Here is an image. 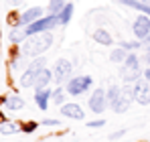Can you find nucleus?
<instances>
[{
    "label": "nucleus",
    "mask_w": 150,
    "mask_h": 142,
    "mask_svg": "<svg viewBox=\"0 0 150 142\" xmlns=\"http://www.w3.org/2000/svg\"><path fill=\"white\" fill-rule=\"evenodd\" d=\"M37 126H39L37 122H26V124L21 126V130H25V132H35V130H37Z\"/></svg>",
    "instance_id": "bb28decb"
},
{
    "label": "nucleus",
    "mask_w": 150,
    "mask_h": 142,
    "mask_svg": "<svg viewBox=\"0 0 150 142\" xmlns=\"http://www.w3.org/2000/svg\"><path fill=\"white\" fill-rule=\"evenodd\" d=\"M41 69H45V59H43V57H37V59L28 65V69L25 71V75L21 77V85H23V87H33L37 75L41 73Z\"/></svg>",
    "instance_id": "7ed1b4c3"
},
{
    "label": "nucleus",
    "mask_w": 150,
    "mask_h": 142,
    "mask_svg": "<svg viewBox=\"0 0 150 142\" xmlns=\"http://www.w3.org/2000/svg\"><path fill=\"white\" fill-rule=\"evenodd\" d=\"M49 99H51V89L49 87H45V89H35V102H37L39 110H47Z\"/></svg>",
    "instance_id": "ddd939ff"
},
{
    "label": "nucleus",
    "mask_w": 150,
    "mask_h": 142,
    "mask_svg": "<svg viewBox=\"0 0 150 142\" xmlns=\"http://www.w3.org/2000/svg\"><path fill=\"white\" fill-rule=\"evenodd\" d=\"M144 61L148 63V67H150V53H148V55H146V57H144Z\"/></svg>",
    "instance_id": "2f4dec72"
},
{
    "label": "nucleus",
    "mask_w": 150,
    "mask_h": 142,
    "mask_svg": "<svg viewBox=\"0 0 150 142\" xmlns=\"http://www.w3.org/2000/svg\"><path fill=\"white\" fill-rule=\"evenodd\" d=\"M91 87V77L89 75H79V77H73L69 79L67 83V94L69 95H79L83 92H87Z\"/></svg>",
    "instance_id": "20e7f679"
},
{
    "label": "nucleus",
    "mask_w": 150,
    "mask_h": 142,
    "mask_svg": "<svg viewBox=\"0 0 150 142\" xmlns=\"http://www.w3.org/2000/svg\"><path fill=\"white\" fill-rule=\"evenodd\" d=\"M59 23V16L57 14H49L47 18H39L35 23H30L28 26H25V35L30 37V35H39V33H49L51 28H55Z\"/></svg>",
    "instance_id": "f03ea898"
},
{
    "label": "nucleus",
    "mask_w": 150,
    "mask_h": 142,
    "mask_svg": "<svg viewBox=\"0 0 150 142\" xmlns=\"http://www.w3.org/2000/svg\"><path fill=\"white\" fill-rule=\"evenodd\" d=\"M71 16H73V4H65L63 6V10L59 12V23L61 24H67L71 21Z\"/></svg>",
    "instance_id": "6ab92c4d"
},
{
    "label": "nucleus",
    "mask_w": 150,
    "mask_h": 142,
    "mask_svg": "<svg viewBox=\"0 0 150 142\" xmlns=\"http://www.w3.org/2000/svg\"><path fill=\"white\" fill-rule=\"evenodd\" d=\"M105 108H108L105 92H103V89H96V92L91 94V97H89V110L96 112V114H101Z\"/></svg>",
    "instance_id": "6e6552de"
},
{
    "label": "nucleus",
    "mask_w": 150,
    "mask_h": 142,
    "mask_svg": "<svg viewBox=\"0 0 150 142\" xmlns=\"http://www.w3.org/2000/svg\"><path fill=\"white\" fill-rule=\"evenodd\" d=\"M120 47L126 49V51H134V49L140 47V43H136V41H130V43H128V41H122V43H120Z\"/></svg>",
    "instance_id": "a878e982"
},
{
    "label": "nucleus",
    "mask_w": 150,
    "mask_h": 142,
    "mask_svg": "<svg viewBox=\"0 0 150 142\" xmlns=\"http://www.w3.org/2000/svg\"><path fill=\"white\" fill-rule=\"evenodd\" d=\"M124 134H126V130H116V132H112L108 138H110V140H118V138H122Z\"/></svg>",
    "instance_id": "cd10ccee"
},
{
    "label": "nucleus",
    "mask_w": 150,
    "mask_h": 142,
    "mask_svg": "<svg viewBox=\"0 0 150 142\" xmlns=\"http://www.w3.org/2000/svg\"><path fill=\"white\" fill-rule=\"evenodd\" d=\"M120 2L126 4V6H132V8L140 10V12L146 14V16H150V2L148 0H120Z\"/></svg>",
    "instance_id": "4468645a"
},
{
    "label": "nucleus",
    "mask_w": 150,
    "mask_h": 142,
    "mask_svg": "<svg viewBox=\"0 0 150 142\" xmlns=\"http://www.w3.org/2000/svg\"><path fill=\"white\" fill-rule=\"evenodd\" d=\"M53 45V35L51 33H39V35H30V39H26L23 51L28 57H41L47 49Z\"/></svg>",
    "instance_id": "f257e3e1"
},
{
    "label": "nucleus",
    "mask_w": 150,
    "mask_h": 142,
    "mask_svg": "<svg viewBox=\"0 0 150 142\" xmlns=\"http://www.w3.org/2000/svg\"><path fill=\"white\" fill-rule=\"evenodd\" d=\"M126 57H128V51L122 49V47L114 49V51H112V55H110L112 63H122V61H126Z\"/></svg>",
    "instance_id": "aec40b11"
},
{
    "label": "nucleus",
    "mask_w": 150,
    "mask_h": 142,
    "mask_svg": "<svg viewBox=\"0 0 150 142\" xmlns=\"http://www.w3.org/2000/svg\"><path fill=\"white\" fill-rule=\"evenodd\" d=\"M132 31H134V35L140 39V41H144L146 37H150V16L146 14H140L134 24H132Z\"/></svg>",
    "instance_id": "0eeeda50"
},
{
    "label": "nucleus",
    "mask_w": 150,
    "mask_h": 142,
    "mask_svg": "<svg viewBox=\"0 0 150 142\" xmlns=\"http://www.w3.org/2000/svg\"><path fill=\"white\" fill-rule=\"evenodd\" d=\"M21 130V124H16V122H4L2 126H0V132L2 134H14V132H18Z\"/></svg>",
    "instance_id": "4be33fe9"
},
{
    "label": "nucleus",
    "mask_w": 150,
    "mask_h": 142,
    "mask_svg": "<svg viewBox=\"0 0 150 142\" xmlns=\"http://www.w3.org/2000/svg\"><path fill=\"white\" fill-rule=\"evenodd\" d=\"M132 99H134V97H130V95H126L124 92H122V94H120V97L112 104V110H114L116 114H124V112H128V108H130Z\"/></svg>",
    "instance_id": "9b49d317"
},
{
    "label": "nucleus",
    "mask_w": 150,
    "mask_h": 142,
    "mask_svg": "<svg viewBox=\"0 0 150 142\" xmlns=\"http://www.w3.org/2000/svg\"><path fill=\"white\" fill-rule=\"evenodd\" d=\"M53 102H55V104H65V94H63V87H59V89L53 94Z\"/></svg>",
    "instance_id": "393cba45"
},
{
    "label": "nucleus",
    "mask_w": 150,
    "mask_h": 142,
    "mask_svg": "<svg viewBox=\"0 0 150 142\" xmlns=\"http://www.w3.org/2000/svg\"><path fill=\"white\" fill-rule=\"evenodd\" d=\"M144 79L150 81V67H148V69H144Z\"/></svg>",
    "instance_id": "7c9ffc66"
},
{
    "label": "nucleus",
    "mask_w": 150,
    "mask_h": 142,
    "mask_svg": "<svg viewBox=\"0 0 150 142\" xmlns=\"http://www.w3.org/2000/svg\"><path fill=\"white\" fill-rule=\"evenodd\" d=\"M43 126H59V120H43Z\"/></svg>",
    "instance_id": "c756f323"
},
{
    "label": "nucleus",
    "mask_w": 150,
    "mask_h": 142,
    "mask_svg": "<svg viewBox=\"0 0 150 142\" xmlns=\"http://www.w3.org/2000/svg\"><path fill=\"white\" fill-rule=\"evenodd\" d=\"M134 99L140 106H148L150 104V81H146L144 77H140L134 83Z\"/></svg>",
    "instance_id": "39448f33"
},
{
    "label": "nucleus",
    "mask_w": 150,
    "mask_h": 142,
    "mask_svg": "<svg viewBox=\"0 0 150 142\" xmlns=\"http://www.w3.org/2000/svg\"><path fill=\"white\" fill-rule=\"evenodd\" d=\"M14 2H21V0H14Z\"/></svg>",
    "instance_id": "473e14b6"
},
{
    "label": "nucleus",
    "mask_w": 150,
    "mask_h": 142,
    "mask_svg": "<svg viewBox=\"0 0 150 142\" xmlns=\"http://www.w3.org/2000/svg\"><path fill=\"white\" fill-rule=\"evenodd\" d=\"M63 6H65L63 0H51V2H49V12H51V14H57V12L63 10Z\"/></svg>",
    "instance_id": "5701e85b"
},
{
    "label": "nucleus",
    "mask_w": 150,
    "mask_h": 142,
    "mask_svg": "<svg viewBox=\"0 0 150 142\" xmlns=\"http://www.w3.org/2000/svg\"><path fill=\"white\" fill-rule=\"evenodd\" d=\"M71 63L67 61V59H57V63H55V69H53V79L57 81V83H63V81H67L69 77H71Z\"/></svg>",
    "instance_id": "423d86ee"
},
{
    "label": "nucleus",
    "mask_w": 150,
    "mask_h": 142,
    "mask_svg": "<svg viewBox=\"0 0 150 142\" xmlns=\"http://www.w3.org/2000/svg\"><path fill=\"white\" fill-rule=\"evenodd\" d=\"M61 114L65 118H71V120H83L85 118V114L79 108V104H63L61 106Z\"/></svg>",
    "instance_id": "9d476101"
},
{
    "label": "nucleus",
    "mask_w": 150,
    "mask_h": 142,
    "mask_svg": "<svg viewBox=\"0 0 150 142\" xmlns=\"http://www.w3.org/2000/svg\"><path fill=\"white\" fill-rule=\"evenodd\" d=\"M124 67H128V69H140V59H138V55L128 53V57H126V61H124Z\"/></svg>",
    "instance_id": "412c9836"
},
{
    "label": "nucleus",
    "mask_w": 150,
    "mask_h": 142,
    "mask_svg": "<svg viewBox=\"0 0 150 142\" xmlns=\"http://www.w3.org/2000/svg\"><path fill=\"white\" fill-rule=\"evenodd\" d=\"M91 37H93V41H96V43H100V45H112V43H114L112 35H110L108 31H103V28H96Z\"/></svg>",
    "instance_id": "f3484780"
},
{
    "label": "nucleus",
    "mask_w": 150,
    "mask_h": 142,
    "mask_svg": "<svg viewBox=\"0 0 150 142\" xmlns=\"http://www.w3.org/2000/svg\"><path fill=\"white\" fill-rule=\"evenodd\" d=\"M4 106H6V110H10V112H18V110L25 108V99H23L21 95H10V97L4 99Z\"/></svg>",
    "instance_id": "dca6fc26"
},
{
    "label": "nucleus",
    "mask_w": 150,
    "mask_h": 142,
    "mask_svg": "<svg viewBox=\"0 0 150 142\" xmlns=\"http://www.w3.org/2000/svg\"><path fill=\"white\" fill-rule=\"evenodd\" d=\"M122 94V87H118V85H110L108 87V92H105V99H108V106H112L118 97Z\"/></svg>",
    "instance_id": "a211bd4d"
},
{
    "label": "nucleus",
    "mask_w": 150,
    "mask_h": 142,
    "mask_svg": "<svg viewBox=\"0 0 150 142\" xmlns=\"http://www.w3.org/2000/svg\"><path fill=\"white\" fill-rule=\"evenodd\" d=\"M105 124V120H96V122H87V126L89 128H100V126H103Z\"/></svg>",
    "instance_id": "c85d7f7f"
},
{
    "label": "nucleus",
    "mask_w": 150,
    "mask_h": 142,
    "mask_svg": "<svg viewBox=\"0 0 150 142\" xmlns=\"http://www.w3.org/2000/svg\"><path fill=\"white\" fill-rule=\"evenodd\" d=\"M41 16H43V8H39V6H33V8H28V10H25V12L21 14V18H18V24H21V26H28L30 23L39 21Z\"/></svg>",
    "instance_id": "1a4fd4ad"
},
{
    "label": "nucleus",
    "mask_w": 150,
    "mask_h": 142,
    "mask_svg": "<svg viewBox=\"0 0 150 142\" xmlns=\"http://www.w3.org/2000/svg\"><path fill=\"white\" fill-rule=\"evenodd\" d=\"M51 79H53V73L45 67V69H41V73L37 75V79H35V85H33V87H35V89H45V87H49Z\"/></svg>",
    "instance_id": "f8f14e48"
},
{
    "label": "nucleus",
    "mask_w": 150,
    "mask_h": 142,
    "mask_svg": "<svg viewBox=\"0 0 150 142\" xmlns=\"http://www.w3.org/2000/svg\"><path fill=\"white\" fill-rule=\"evenodd\" d=\"M25 37H26L25 33H21V31H12L8 39H10V41H12V43L16 45V43H23V41H25Z\"/></svg>",
    "instance_id": "b1692460"
},
{
    "label": "nucleus",
    "mask_w": 150,
    "mask_h": 142,
    "mask_svg": "<svg viewBox=\"0 0 150 142\" xmlns=\"http://www.w3.org/2000/svg\"><path fill=\"white\" fill-rule=\"evenodd\" d=\"M120 75L126 83H136L140 77H142V69H128V67H122L120 69Z\"/></svg>",
    "instance_id": "2eb2a0df"
}]
</instances>
